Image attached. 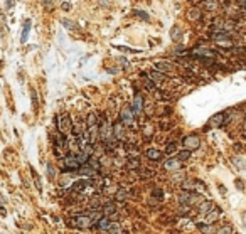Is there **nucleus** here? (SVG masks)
I'll list each match as a JSON object with an SVG mask.
<instances>
[{
	"mask_svg": "<svg viewBox=\"0 0 246 234\" xmlns=\"http://www.w3.org/2000/svg\"><path fill=\"white\" fill-rule=\"evenodd\" d=\"M81 167H83V165H81V163L78 162L76 155H69V157H66V158H63V162H61V170L66 172V173L78 172Z\"/></svg>",
	"mask_w": 246,
	"mask_h": 234,
	"instance_id": "obj_1",
	"label": "nucleus"
},
{
	"mask_svg": "<svg viewBox=\"0 0 246 234\" xmlns=\"http://www.w3.org/2000/svg\"><path fill=\"white\" fill-rule=\"evenodd\" d=\"M120 121L126 126V128H135V125H137V123H135V113L131 111L130 106H125V108L121 109Z\"/></svg>",
	"mask_w": 246,
	"mask_h": 234,
	"instance_id": "obj_2",
	"label": "nucleus"
},
{
	"mask_svg": "<svg viewBox=\"0 0 246 234\" xmlns=\"http://www.w3.org/2000/svg\"><path fill=\"white\" fill-rule=\"evenodd\" d=\"M56 120H58V130H59V133L66 135V133H69V131L73 130V123H71V118H69L68 114H59Z\"/></svg>",
	"mask_w": 246,
	"mask_h": 234,
	"instance_id": "obj_3",
	"label": "nucleus"
},
{
	"mask_svg": "<svg viewBox=\"0 0 246 234\" xmlns=\"http://www.w3.org/2000/svg\"><path fill=\"white\" fill-rule=\"evenodd\" d=\"M182 143H184V147H185V150H197L201 147V140H199V136H196V135H189V136H185L182 140Z\"/></svg>",
	"mask_w": 246,
	"mask_h": 234,
	"instance_id": "obj_4",
	"label": "nucleus"
},
{
	"mask_svg": "<svg viewBox=\"0 0 246 234\" xmlns=\"http://www.w3.org/2000/svg\"><path fill=\"white\" fill-rule=\"evenodd\" d=\"M130 108H131V111L135 113V116H140V114L143 113V96H142V94H135V96H133V101H131Z\"/></svg>",
	"mask_w": 246,
	"mask_h": 234,
	"instance_id": "obj_5",
	"label": "nucleus"
},
{
	"mask_svg": "<svg viewBox=\"0 0 246 234\" xmlns=\"http://www.w3.org/2000/svg\"><path fill=\"white\" fill-rule=\"evenodd\" d=\"M73 221H74L73 226H76V227H79V229H88V227H91V226L94 224L89 216H78V217L73 219Z\"/></svg>",
	"mask_w": 246,
	"mask_h": 234,
	"instance_id": "obj_6",
	"label": "nucleus"
},
{
	"mask_svg": "<svg viewBox=\"0 0 246 234\" xmlns=\"http://www.w3.org/2000/svg\"><path fill=\"white\" fill-rule=\"evenodd\" d=\"M113 136H115V140H118V141H123L126 138L125 125H123L121 121H116L115 125H113Z\"/></svg>",
	"mask_w": 246,
	"mask_h": 234,
	"instance_id": "obj_7",
	"label": "nucleus"
},
{
	"mask_svg": "<svg viewBox=\"0 0 246 234\" xmlns=\"http://www.w3.org/2000/svg\"><path fill=\"white\" fill-rule=\"evenodd\" d=\"M223 125H226V113H216L209 120L211 128H219V126H223Z\"/></svg>",
	"mask_w": 246,
	"mask_h": 234,
	"instance_id": "obj_8",
	"label": "nucleus"
},
{
	"mask_svg": "<svg viewBox=\"0 0 246 234\" xmlns=\"http://www.w3.org/2000/svg\"><path fill=\"white\" fill-rule=\"evenodd\" d=\"M219 216H221V209L214 206V207H212L209 212L204 216V217H206L204 222H206V224H212V222H216V221H218V217H219Z\"/></svg>",
	"mask_w": 246,
	"mask_h": 234,
	"instance_id": "obj_9",
	"label": "nucleus"
},
{
	"mask_svg": "<svg viewBox=\"0 0 246 234\" xmlns=\"http://www.w3.org/2000/svg\"><path fill=\"white\" fill-rule=\"evenodd\" d=\"M182 165V162L179 160V158H167L165 163H164V168L165 170H179Z\"/></svg>",
	"mask_w": 246,
	"mask_h": 234,
	"instance_id": "obj_10",
	"label": "nucleus"
},
{
	"mask_svg": "<svg viewBox=\"0 0 246 234\" xmlns=\"http://www.w3.org/2000/svg\"><path fill=\"white\" fill-rule=\"evenodd\" d=\"M148 78L152 79L153 83L157 84V86H160V84L165 81V74L160 73V71H157V69H153V71H150V74H148Z\"/></svg>",
	"mask_w": 246,
	"mask_h": 234,
	"instance_id": "obj_11",
	"label": "nucleus"
},
{
	"mask_svg": "<svg viewBox=\"0 0 246 234\" xmlns=\"http://www.w3.org/2000/svg\"><path fill=\"white\" fill-rule=\"evenodd\" d=\"M31 27H32V22L27 19L24 27H22V34H20V44H26L27 39H29V32H31Z\"/></svg>",
	"mask_w": 246,
	"mask_h": 234,
	"instance_id": "obj_12",
	"label": "nucleus"
},
{
	"mask_svg": "<svg viewBox=\"0 0 246 234\" xmlns=\"http://www.w3.org/2000/svg\"><path fill=\"white\" fill-rule=\"evenodd\" d=\"M212 207H214V202H211V200H202V202L197 206V211H199V214L206 216V214L209 212Z\"/></svg>",
	"mask_w": 246,
	"mask_h": 234,
	"instance_id": "obj_13",
	"label": "nucleus"
},
{
	"mask_svg": "<svg viewBox=\"0 0 246 234\" xmlns=\"http://www.w3.org/2000/svg\"><path fill=\"white\" fill-rule=\"evenodd\" d=\"M147 158H150V160L153 162H158L160 158H162V153H160V150H157V148H148V150L145 152Z\"/></svg>",
	"mask_w": 246,
	"mask_h": 234,
	"instance_id": "obj_14",
	"label": "nucleus"
},
{
	"mask_svg": "<svg viewBox=\"0 0 246 234\" xmlns=\"http://www.w3.org/2000/svg\"><path fill=\"white\" fill-rule=\"evenodd\" d=\"M103 214H105L106 217H108V216H113V214L116 212V206L113 202H106V204H103Z\"/></svg>",
	"mask_w": 246,
	"mask_h": 234,
	"instance_id": "obj_15",
	"label": "nucleus"
},
{
	"mask_svg": "<svg viewBox=\"0 0 246 234\" xmlns=\"http://www.w3.org/2000/svg\"><path fill=\"white\" fill-rule=\"evenodd\" d=\"M61 24H63V27H66L68 31H78L79 29V26L74 20H71V19H61Z\"/></svg>",
	"mask_w": 246,
	"mask_h": 234,
	"instance_id": "obj_16",
	"label": "nucleus"
},
{
	"mask_svg": "<svg viewBox=\"0 0 246 234\" xmlns=\"http://www.w3.org/2000/svg\"><path fill=\"white\" fill-rule=\"evenodd\" d=\"M155 69L160 71V73H172L174 71V66L169 63H157L155 64Z\"/></svg>",
	"mask_w": 246,
	"mask_h": 234,
	"instance_id": "obj_17",
	"label": "nucleus"
},
{
	"mask_svg": "<svg viewBox=\"0 0 246 234\" xmlns=\"http://www.w3.org/2000/svg\"><path fill=\"white\" fill-rule=\"evenodd\" d=\"M76 158H78V162L81 163V165H86V163L89 162V158H91V155L86 153L84 150H79L78 153H76Z\"/></svg>",
	"mask_w": 246,
	"mask_h": 234,
	"instance_id": "obj_18",
	"label": "nucleus"
},
{
	"mask_svg": "<svg viewBox=\"0 0 246 234\" xmlns=\"http://www.w3.org/2000/svg\"><path fill=\"white\" fill-rule=\"evenodd\" d=\"M94 172H96V170H94L93 167L89 165V163H86V165H83V167H81V168L78 170V173H79V175H91V177H93Z\"/></svg>",
	"mask_w": 246,
	"mask_h": 234,
	"instance_id": "obj_19",
	"label": "nucleus"
},
{
	"mask_svg": "<svg viewBox=\"0 0 246 234\" xmlns=\"http://www.w3.org/2000/svg\"><path fill=\"white\" fill-rule=\"evenodd\" d=\"M110 224H111V221L106 217V216H103V217L98 221V224H96V226H98V229H100V231H108Z\"/></svg>",
	"mask_w": 246,
	"mask_h": 234,
	"instance_id": "obj_20",
	"label": "nucleus"
},
{
	"mask_svg": "<svg viewBox=\"0 0 246 234\" xmlns=\"http://www.w3.org/2000/svg\"><path fill=\"white\" fill-rule=\"evenodd\" d=\"M106 233H108V234H121V233H123V229H121L120 222H111Z\"/></svg>",
	"mask_w": 246,
	"mask_h": 234,
	"instance_id": "obj_21",
	"label": "nucleus"
},
{
	"mask_svg": "<svg viewBox=\"0 0 246 234\" xmlns=\"http://www.w3.org/2000/svg\"><path fill=\"white\" fill-rule=\"evenodd\" d=\"M202 9L204 10H216L218 9V0H204L202 2Z\"/></svg>",
	"mask_w": 246,
	"mask_h": 234,
	"instance_id": "obj_22",
	"label": "nucleus"
},
{
	"mask_svg": "<svg viewBox=\"0 0 246 234\" xmlns=\"http://www.w3.org/2000/svg\"><path fill=\"white\" fill-rule=\"evenodd\" d=\"M88 184H89L88 180H84V179H83V180H78V182H74L71 189H73V190H79V192H83L84 189L88 187Z\"/></svg>",
	"mask_w": 246,
	"mask_h": 234,
	"instance_id": "obj_23",
	"label": "nucleus"
},
{
	"mask_svg": "<svg viewBox=\"0 0 246 234\" xmlns=\"http://www.w3.org/2000/svg\"><path fill=\"white\" fill-rule=\"evenodd\" d=\"M233 163L236 165L238 170H245L246 168V160L245 158H241V157H234V158H233Z\"/></svg>",
	"mask_w": 246,
	"mask_h": 234,
	"instance_id": "obj_24",
	"label": "nucleus"
},
{
	"mask_svg": "<svg viewBox=\"0 0 246 234\" xmlns=\"http://www.w3.org/2000/svg\"><path fill=\"white\" fill-rule=\"evenodd\" d=\"M170 37H172L175 42H179L180 39H182V32H180V29H179V27H172V31H170Z\"/></svg>",
	"mask_w": 246,
	"mask_h": 234,
	"instance_id": "obj_25",
	"label": "nucleus"
},
{
	"mask_svg": "<svg viewBox=\"0 0 246 234\" xmlns=\"http://www.w3.org/2000/svg\"><path fill=\"white\" fill-rule=\"evenodd\" d=\"M93 126H98V120H96V114L89 113L88 114V123H86V128H93Z\"/></svg>",
	"mask_w": 246,
	"mask_h": 234,
	"instance_id": "obj_26",
	"label": "nucleus"
},
{
	"mask_svg": "<svg viewBox=\"0 0 246 234\" xmlns=\"http://www.w3.org/2000/svg\"><path fill=\"white\" fill-rule=\"evenodd\" d=\"M216 234H234V227H233V226H229V224H226V226H223V227H221Z\"/></svg>",
	"mask_w": 246,
	"mask_h": 234,
	"instance_id": "obj_27",
	"label": "nucleus"
},
{
	"mask_svg": "<svg viewBox=\"0 0 246 234\" xmlns=\"http://www.w3.org/2000/svg\"><path fill=\"white\" fill-rule=\"evenodd\" d=\"M177 158L180 162L189 160V158H191V150H185V148H184V150H180V152H179V155H177Z\"/></svg>",
	"mask_w": 246,
	"mask_h": 234,
	"instance_id": "obj_28",
	"label": "nucleus"
},
{
	"mask_svg": "<svg viewBox=\"0 0 246 234\" xmlns=\"http://www.w3.org/2000/svg\"><path fill=\"white\" fill-rule=\"evenodd\" d=\"M54 177H56V167L53 163H47V179L53 180Z\"/></svg>",
	"mask_w": 246,
	"mask_h": 234,
	"instance_id": "obj_29",
	"label": "nucleus"
},
{
	"mask_svg": "<svg viewBox=\"0 0 246 234\" xmlns=\"http://www.w3.org/2000/svg\"><path fill=\"white\" fill-rule=\"evenodd\" d=\"M133 15L140 17L142 20H148V19H150V15H148L147 12H143V10H133Z\"/></svg>",
	"mask_w": 246,
	"mask_h": 234,
	"instance_id": "obj_30",
	"label": "nucleus"
},
{
	"mask_svg": "<svg viewBox=\"0 0 246 234\" xmlns=\"http://www.w3.org/2000/svg\"><path fill=\"white\" fill-rule=\"evenodd\" d=\"M126 190H123V189H120V190H116V194H115V199L116 200H126Z\"/></svg>",
	"mask_w": 246,
	"mask_h": 234,
	"instance_id": "obj_31",
	"label": "nucleus"
},
{
	"mask_svg": "<svg viewBox=\"0 0 246 234\" xmlns=\"http://www.w3.org/2000/svg\"><path fill=\"white\" fill-rule=\"evenodd\" d=\"M189 17H191V19H194V20L201 19V10H199V9H192V10L189 12Z\"/></svg>",
	"mask_w": 246,
	"mask_h": 234,
	"instance_id": "obj_32",
	"label": "nucleus"
},
{
	"mask_svg": "<svg viewBox=\"0 0 246 234\" xmlns=\"http://www.w3.org/2000/svg\"><path fill=\"white\" fill-rule=\"evenodd\" d=\"M175 150H177V145H175V143L172 141V143H169V145H167V148H165V153H167V155H172Z\"/></svg>",
	"mask_w": 246,
	"mask_h": 234,
	"instance_id": "obj_33",
	"label": "nucleus"
},
{
	"mask_svg": "<svg viewBox=\"0 0 246 234\" xmlns=\"http://www.w3.org/2000/svg\"><path fill=\"white\" fill-rule=\"evenodd\" d=\"M31 96H32V103H34V108L37 106V94H36V89H31Z\"/></svg>",
	"mask_w": 246,
	"mask_h": 234,
	"instance_id": "obj_34",
	"label": "nucleus"
},
{
	"mask_svg": "<svg viewBox=\"0 0 246 234\" xmlns=\"http://www.w3.org/2000/svg\"><path fill=\"white\" fill-rule=\"evenodd\" d=\"M42 4L46 7L47 10H51V5H53V0H42Z\"/></svg>",
	"mask_w": 246,
	"mask_h": 234,
	"instance_id": "obj_35",
	"label": "nucleus"
},
{
	"mask_svg": "<svg viewBox=\"0 0 246 234\" xmlns=\"http://www.w3.org/2000/svg\"><path fill=\"white\" fill-rule=\"evenodd\" d=\"M14 4H15L14 0H7V2H5V9H7V10H10L12 7H14Z\"/></svg>",
	"mask_w": 246,
	"mask_h": 234,
	"instance_id": "obj_36",
	"label": "nucleus"
},
{
	"mask_svg": "<svg viewBox=\"0 0 246 234\" xmlns=\"http://www.w3.org/2000/svg\"><path fill=\"white\" fill-rule=\"evenodd\" d=\"M120 64H121V66H123V68H128V66H130V63L126 61L125 57H120Z\"/></svg>",
	"mask_w": 246,
	"mask_h": 234,
	"instance_id": "obj_37",
	"label": "nucleus"
},
{
	"mask_svg": "<svg viewBox=\"0 0 246 234\" xmlns=\"http://www.w3.org/2000/svg\"><path fill=\"white\" fill-rule=\"evenodd\" d=\"M153 195H155V197H158V199H162L164 197V192H162V190H158V189H155V190H153Z\"/></svg>",
	"mask_w": 246,
	"mask_h": 234,
	"instance_id": "obj_38",
	"label": "nucleus"
},
{
	"mask_svg": "<svg viewBox=\"0 0 246 234\" xmlns=\"http://www.w3.org/2000/svg\"><path fill=\"white\" fill-rule=\"evenodd\" d=\"M236 187L239 189V190H243V189H245V185H243V182H241V179H236Z\"/></svg>",
	"mask_w": 246,
	"mask_h": 234,
	"instance_id": "obj_39",
	"label": "nucleus"
},
{
	"mask_svg": "<svg viewBox=\"0 0 246 234\" xmlns=\"http://www.w3.org/2000/svg\"><path fill=\"white\" fill-rule=\"evenodd\" d=\"M63 10H69V9H71V4H69V2H63Z\"/></svg>",
	"mask_w": 246,
	"mask_h": 234,
	"instance_id": "obj_40",
	"label": "nucleus"
},
{
	"mask_svg": "<svg viewBox=\"0 0 246 234\" xmlns=\"http://www.w3.org/2000/svg\"><path fill=\"white\" fill-rule=\"evenodd\" d=\"M236 2H238V4L243 7V9H246V0H236Z\"/></svg>",
	"mask_w": 246,
	"mask_h": 234,
	"instance_id": "obj_41",
	"label": "nucleus"
},
{
	"mask_svg": "<svg viewBox=\"0 0 246 234\" xmlns=\"http://www.w3.org/2000/svg\"><path fill=\"white\" fill-rule=\"evenodd\" d=\"M100 4H101L103 7H108V2H106V0H100Z\"/></svg>",
	"mask_w": 246,
	"mask_h": 234,
	"instance_id": "obj_42",
	"label": "nucleus"
}]
</instances>
